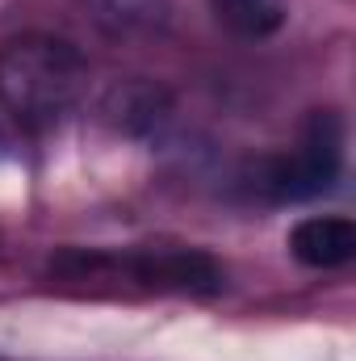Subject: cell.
Instances as JSON below:
<instances>
[{"label":"cell","mask_w":356,"mask_h":361,"mask_svg":"<svg viewBox=\"0 0 356 361\" xmlns=\"http://www.w3.org/2000/svg\"><path fill=\"white\" fill-rule=\"evenodd\" d=\"M289 257L306 269H344L356 257V223L344 214H310L289 231Z\"/></svg>","instance_id":"4"},{"label":"cell","mask_w":356,"mask_h":361,"mask_svg":"<svg viewBox=\"0 0 356 361\" xmlns=\"http://www.w3.org/2000/svg\"><path fill=\"white\" fill-rule=\"evenodd\" d=\"M340 173H344V122L336 109H319L302 126L298 147L289 156L268 160L256 185L272 202H306L327 193Z\"/></svg>","instance_id":"2"},{"label":"cell","mask_w":356,"mask_h":361,"mask_svg":"<svg viewBox=\"0 0 356 361\" xmlns=\"http://www.w3.org/2000/svg\"><path fill=\"white\" fill-rule=\"evenodd\" d=\"M130 277L151 290H180V294H218L227 273L214 257L180 248V252H143L130 261Z\"/></svg>","instance_id":"3"},{"label":"cell","mask_w":356,"mask_h":361,"mask_svg":"<svg viewBox=\"0 0 356 361\" xmlns=\"http://www.w3.org/2000/svg\"><path fill=\"white\" fill-rule=\"evenodd\" d=\"M89 17L113 38H139L164 30L172 0H80Z\"/></svg>","instance_id":"5"},{"label":"cell","mask_w":356,"mask_h":361,"mask_svg":"<svg viewBox=\"0 0 356 361\" xmlns=\"http://www.w3.org/2000/svg\"><path fill=\"white\" fill-rule=\"evenodd\" d=\"M205 4L222 30H231L235 38H248V42L272 38L289 13L285 0H205Z\"/></svg>","instance_id":"6"},{"label":"cell","mask_w":356,"mask_h":361,"mask_svg":"<svg viewBox=\"0 0 356 361\" xmlns=\"http://www.w3.org/2000/svg\"><path fill=\"white\" fill-rule=\"evenodd\" d=\"M89 92L84 51L46 30L0 42V109L30 135L55 130Z\"/></svg>","instance_id":"1"}]
</instances>
